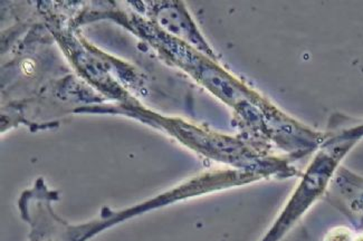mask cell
<instances>
[{"mask_svg": "<svg viewBox=\"0 0 363 241\" xmlns=\"http://www.w3.org/2000/svg\"><path fill=\"white\" fill-rule=\"evenodd\" d=\"M23 71H24L25 73H32V72L34 71V64H33V62H30V60L24 62V63H23Z\"/></svg>", "mask_w": 363, "mask_h": 241, "instance_id": "1", "label": "cell"}]
</instances>
